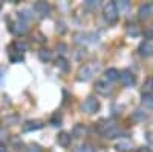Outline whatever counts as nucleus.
Masks as SVG:
<instances>
[{"instance_id":"nucleus-23","label":"nucleus","mask_w":153,"mask_h":152,"mask_svg":"<svg viewBox=\"0 0 153 152\" xmlns=\"http://www.w3.org/2000/svg\"><path fill=\"white\" fill-rule=\"evenodd\" d=\"M11 145L14 146L16 151H22L23 149V142L20 140L19 137H11Z\"/></svg>"},{"instance_id":"nucleus-4","label":"nucleus","mask_w":153,"mask_h":152,"mask_svg":"<svg viewBox=\"0 0 153 152\" xmlns=\"http://www.w3.org/2000/svg\"><path fill=\"white\" fill-rule=\"evenodd\" d=\"M83 111L86 114H95L100 111V101L95 97H87L83 103Z\"/></svg>"},{"instance_id":"nucleus-20","label":"nucleus","mask_w":153,"mask_h":152,"mask_svg":"<svg viewBox=\"0 0 153 152\" xmlns=\"http://www.w3.org/2000/svg\"><path fill=\"white\" fill-rule=\"evenodd\" d=\"M132 118H133V121H144V120L147 118V112L143 111V109H136V111L133 112Z\"/></svg>"},{"instance_id":"nucleus-29","label":"nucleus","mask_w":153,"mask_h":152,"mask_svg":"<svg viewBox=\"0 0 153 152\" xmlns=\"http://www.w3.org/2000/svg\"><path fill=\"white\" fill-rule=\"evenodd\" d=\"M51 123H52V126H60L61 124V117L60 115H54V118L51 120Z\"/></svg>"},{"instance_id":"nucleus-16","label":"nucleus","mask_w":153,"mask_h":152,"mask_svg":"<svg viewBox=\"0 0 153 152\" xmlns=\"http://www.w3.org/2000/svg\"><path fill=\"white\" fill-rule=\"evenodd\" d=\"M141 103H143L144 108L153 109V92H152V94H143V97H141Z\"/></svg>"},{"instance_id":"nucleus-7","label":"nucleus","mask_w":153,"mask_h":152,"mask_svg":"<svg viewBox=\"0 0 153 152\" xmlns=\"http://www.w3.org/2000/svg\"><path fill=\"white\" fill-rule=\"evenodd\" d=\"M34 11H35L40 17H46V16L51 14L52 6H51V3H48V2H37V3L34 5Z\"/></svg>"},{"instance_id":"nucleus-6","label":"nucleus","mask_w":153,"mask_h":152,"mask_svg":"<svg viewBox=\"0 0 153 152\" xmlns=\"http://www.w3.org/2000/svg\"><path fill=\"white\" fill-rule=\"evenodd\" d=\"M95 91L101 95H109L112 92V85L106 80V79H101L95 82Z\"/></svg>"},{"instance_id":"nucleus-10","label":"nucleus","mask_w":153,"mask_h":152,"mask_svg":"<svg viewBox=\"0 0 153 152\" xmlns=\"http://www.w3.org/2000/svg\"><path fill=\"white\" fill-rule=\"evenodd\" d=\"M138 51H139V55L141 57H150L153 54V43L150 40H144L141 45H139Z\"/></svg>"},{"instance_id":"nucleus-17","label":"nucleus","mask_w":153,"mask_h":152,"mask_svg":"<svg viewBox=\"0 0 153 152\" xmlns=\"http://www.w3.org/2000/svg\"><path fill=\"white\" fill-rule=\"evenodd\" d=\"M120 134H121V131L118 129V126L115 124V126H112V128H109L103 135H104L106 138H117V137H120Z\"/></svg>"},{"instance_id":"nucleus-2","label":"nucleus","mask_w":153,"mask_h":152,"mask_svg":"<svg viewBox=\"0 0 153 152\" xmlns=\"http://www.w3.org/2000/svg\"><path fill=\"white\" fill-rule=\"evenodd\" d=\"M26 51V45L25 43H20V42H14L11 45V48L8 49V55H9V60L12 63H20L23 61V52Z\"/></svg>"},{"instance_id":"nucleus-15","label":"nucleus","mask_w":153,"mask_h":152,"mask_svg":"<svg viewBox=\"0 0 153 152\" xmlns=\"http://www.w3.org/2000/svg\"><path fill=\"white\" fill-rule=\"evenodd\" d=\"M55 65H57V68L60 69V71H63V72H68L69 71V68H71V65H69V61L63 57V55H60L57 60H55Z\"/></svg>"},{"instance_id":"nucleus-27","label":"nucleus","mask_w":153,"mask_h":152,"mask_svg":"<svg viewBox=\"0 0 153 152\" xmlns=\"http://www.w3.org/2000/svg\"><path fill=\"white\" fill-rule=\"evenodd\" d=\"M26 152H43V149H42L40 146H38L37 143H31V145H28Z\"/></svg>"},{"instance_id":"nucleus-25","label":"nucleus","mask_w":153,"mask_h":152,"mask_svg":"<svg viewBox=\"0 0 153 152\" xmlns=\"http://www.w3.org/2000/svg\"><path fill=\"white\" fill-rule=\"evenodd\" d=\"M84 6L89 8V9H92V11H95V9L100 6V2H97V0H86V2H84Z\"/></svg>"},{"instance_id":"nucleus-21","label":"nucleus","mask_w":153,"mask_h":152,"mask_svg":"<svg viewBox=\"0 0 153 152\" xmlns=\"http://www.w3.org/2000/svg\"><path fill=\"white\" fill-rule=\"evenodd\" d=\"M115 148H117L118 152H127V151L132 149V145H130V142H127V140H121L120 143H117Z\"/></svg>"},{"instance_id":"nucleus-1","label":"nucleus","mask_w":153,"mask_h":152,"mask_svg":"<svg viewBox=\"0 0 153 152\" xmlns=\"http://www.w3.org/2000/svg\"><path fill=\"white\" fill-rule=\"evenodd\" d=\"M100 69H101V66H100V63H97V61L86 63V65L81 66L80 71H78V80H80V82L91 80L97 72H100Z\"/></svg>"},{"instance_id":"nucleus-26","label":"nucleus","mask_w":153,"mask_h":152,"mask_svg":"<svg viewBox=\"0 0 153 152\" xmlns=\"http://www.w3.org/2000/svg\"><path fill=\"white\" fill-rule=\"evenodd\" d=\"M115 6H117V11L120 14V12H123V11H126L127 8H129V2H127V0H123V2H120V3H115Z\"/></svg>"},{"instance_id":"nucleus-14","label":"nucleus","mask_w":153,"mask_h":152,"mask_svg":"<svg viewBox=\"0 0 153 152\" xmlns=\"http://www.w3.org/2000/svg\"><path fill=\"white\" fill-rule=\"evenodd\" d=\"M104 79H106L109 83H112V82H117V80L120 79V71H118V69H115V68H109V69L106 71Z\"/></svg>"},{"instance_id":"nucleus-33","label":"nucleus","mask_w":153,"mask_h":152,"mask_svg":"<svg viewBox=\"0 0 153 152\" xmlns=\"http://www.w3.org/2000/svg\"><path fill=\"white\" fill-rule=\"evenodd\" d=\"M138 152H152V149H149V148H139Z\"/></svg>"},{"instance_id":"nucleus-31","label":"nucleus","mask_w":153,"mask_h":152,"mask_svg":"<svg viewBox=\"0 0 153 152\" xmlns=\"http://www.w3.org/2000/svg\"><path fill=\"white\" fill-rule=\"evenodd\" d=\"M0 152H8V148L5 143H0Z\"/></svg>"},{"instance_id":"nucleus-8","label":"nucleus","mask_w":153,"mask_h":152,"mask_svg":"<svg viewBox=\"0 0 153 152\" xmlns=\"http://www.w3.org/2000/svg\"><path fill=\"white\" fill-rule=\"evenodd\" d=\"M43 126H45V124H43L42 120H28V121H25V123H23L22 129H23V132H32V131L42 129Z\"/></svg>"},{"instance_id":"nucleus-3","label":"nucleus","mask_w":153,"mask_h":152,"mask_svg":"<svg viewBox=\"0 0 153 152\" xmlns=\"http://www.w3.org/2000/svg\"><path fill=\"white\" fill-rule=\"evenodd\" d=\"M8 28L12 34H16V35H25L28 32L29 26H28V23H25L22 20H17V22H11L8 25Z\"/></svg>"},{"instance_id":"nucleus-12","label":"nucleus","mask_w":153,"mask_h":152,"mask_svg":"<svg viewBox=\"0 0 153 152\" xmlns=\"http://www.w3.org/2000/svg\"><path fill=\"white\" fill-rule=\"evenodd\" d=\"M152 14H153V8L150 5H141V6H139V9H138V17L141 19V20L149 19Z\"/></svg>"},{"instance_id":"nucleus-19","label":"nucleus","mask_w":153,"mask_h":152,"mask_svg":"<svg viewBox=\"0 0 153 152\" xmlns=\"http://www.w3.org/2000/svg\"><path fill=\"white\" fill-rule=\"evenodd\" d=\"M153 91V77H149L143 83V94H152Z\"/></svg>"},{"instance_id":"nucleus-24","label":"nucleus","mask_w":153,"mask_h":152,"mask_svg":"<svg viewBox=\"0 0 153 152\" xmlns=\"http://www.w3.org/2000/svg\"><path fill=\"white\" fill-rule=\"evenodd\" d=\"M75 152H95V149L89 143H83V145H80L78 148L75 149Z\"/></svg>"},{"instance_id":"nucleus-28","label":"nucleus","mask_w":153,"mask_h":152,"mask_svg":"<svg viewBox=\"0 0 153 152\" xmlns=\"http://www.w3.org/2000/svg\"><path fill=\"white\" fill-rule=\"evenodd\" d=\"M127 34H129V35H138L139 34V29H138L136 25H130V26L127 28Z\"/></svg>"},{"instance_id":"nucleus-13","label":"nucleus","mask_w":153,"mask_h":152,"mask_svg":"<svg viewBox=\"0 0 153 152\" xmlns=\"http://www.w3.org/2000/svg\"><path fill=\"white\" fill-rule=\"evenodd\" d=\"M86 132H87L86 126H84V124H81V123H76V124L74 126V128H72V137H75V138L84 137V135H86Z\"/></svg>"},{"instance_id":"nucleus-9","label":"nucleus","mask_w":153,"mask_h":152,"mask_svg":"<svg viewBox=\"0 0 153 152\" xmlns=\"http://www.w3.org/2000/svg\"><path fill=\"white\" fill-rule=\"evenodd\" d=\"M124 86H133L135 85V74L132 72V71H129V69H126V71H123V72H120V79H118Z\"/></svg>"},{"instance_id":"nucleus-11","label":"nucleus","mask_w":153,"mask_h":152,"mask_svg":"<svg viewBox=\"0 0 153 152\" xmlns=\"http://www.w3.org/2000/svg\"><path fill=\"white\" fill-rule=\"evenodd\" d=\"M71 140H72V137H71V134L69 132H60L58 135H57V145L58 146H61V148H68L69 145H71Z\"/></svg>"},{"instance_id":"nucleus-22","label":"nucleus","mask_w":153,"mask_h":152,"mask_svg":"<svg viewBox=\"0 0 153 152\" xmlns=\"http://www.w3.org/2000/svg\"><path fill=\"white\" fill-rule=\"evenodd\" d=\"M31 19H32V16L29 14L28 9H23V11L19 12V20H22V22H25V23H28Z\"/></svg>"},{"instance_id":"nucleus-18","label":"nucleus","mask_w":153,"mask_h":152,"mask_svg":"<svg viewBox=\"0 0 153 152\" xmlns=\"http://www.w3.org/2000/svg\"><path fill=\"white\" fill-rule=\"evenodd\" d=\"M38 58H40L42 61H49L51 58H52V51H49V49H40V51H38Z\"/></svg>"},{"instance_id":"nucleus-32","label":"nucleus","mask_w":153,"mask_h":152,"mask_svg":"<svg viewBox=\"0 0 153 152\" xmlns=\"http://www.w3.org/2000/svg\"><path fill=\"white\" fill-rule=\"evenodd\" d=\"M147 140L150 142V145H153V134H152V132L147 134Z\"/></svg>"},{"instance_id":"nucleus-34","label":"nucleus","mask_w":153,"mask_h":152,"mask_svg":"<svg viewBox=\"0 0 153 152\" xmlns=\"http://www.w3.org/2000/svg\"><path fill=\"white\" fill-rule=\"evenodd\" d=\"M2 8H3V5H2V2H0V11H2Z\"/></svg>"},{"instance_id":"nucleus-30","label":"nucleus","mask_w":153,"mask_h":152,"mask_svg":"<svg viewBox=\"0 0 153 152\" xmlns=\"http://www.w3.org/2000/svg\"><path fill=\"white\" fill-rule=\"evenodd\" d=\"M57 49H60V52H65V51H66V45L60 43V45H57Z\"/></svg>"},{"instance_id":"nucleus-5","label":"nucleus","mask_w":153,"mask_h":152,"mask_svg":"<svg viewBox=\"0 0 153 152\" xmlns=\"http://www.w3.org/2000/svg\"><path fill=\"white\" fill-rule=\"evenodd\" d=\"M104 19L109 22V23H115L118 19V11H117V6H115V2H109L106 6H104Z\"/></svg>"}]
</instances>
